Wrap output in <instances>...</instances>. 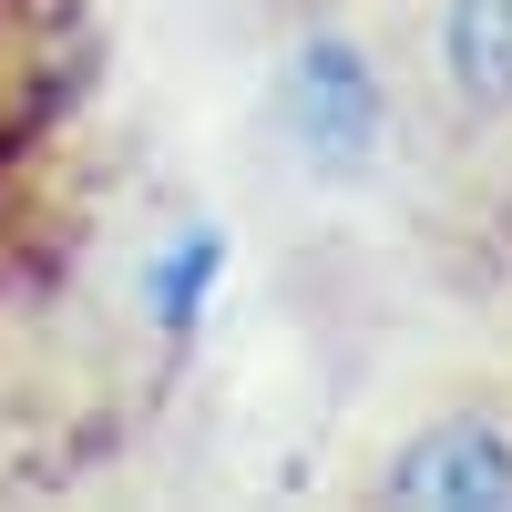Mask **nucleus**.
I'll list each match as a JSON object with an SVG mask.
<instances>
[{"label":"nucleus","instance_id":"obj_3","mask_svg":"<svg viewBox=\"0 0 512 512\" xmlns=\"http://www.w3.org/2000/svg\"><path fill=\"white\" fill-rule=\"evenodd\" d=\"M431 82L451 123L512 134V0H441L431 21Z\"/></svg>","mask_w":512,"mask_h":512},{"label":"nucleus","instance_id":"obj_2","mask_svg":"<svg viewBox=\"0 0 512 512\" xmlns=\"http://www.w3.org/2000/svg\"><path fill=\"white\" fill-rule=\"evenodd\" d=\"M379 123H390V93H379V72L349 52V41H318V52L287 72V134L308 144L328 175L338 164H369Z\"/></svg>","mask_w":512,"mask_h":512},{"label":"nucleus","instance_id":"obj_1","mask_svg":"<svg viewBox=\"0 0 512 512\" xmlns=\"http://www.w3.org/2000/svg\"><path fill=\"white\" fill-rule=\"evenodd\" d=\"M379 502H441V512H502L512 502V390L451 400L410 420L400 451L379 461Z\"/></svg>","mask_w":512,"mask_h":512}]
</instances>
